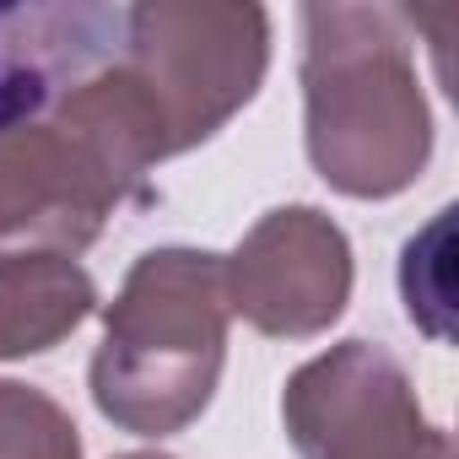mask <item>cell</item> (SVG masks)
<instances>
[{
  "label": "cell",
  "instance_id": "obj_1",
  "mask_svg": "<svg viewBox=\"0 0 459 459\" xmlns=\"http://www.w3.org/2000/svg\"><path fill=\"white\" fill-rule=\"evenodd\" d=\"M303 146L351 200L411 189L432 157V108L405 17L389 6H303Z\"/></svg>",
  "mask_w": 459,
  "mask_h": 459
},
{
  "label": "cell",
  "instance_id": "obj_2",
  "mask_svg": "<svg viewBox=\"0 0 459 459\" xmlns=\"http://www.w3.org/2000/svg\"><path fill=\"white\" fill-rule=\"evenodd\" d=\"M227 281L211 249H152L103 308L92 405L130 437H173L211 405L227 362Z\"/></svg>",
  "mask_w": 459,
  "mask_h": 459
},
{
  "label": "cell",
  "instance_id": "obj_3",
  "mask_svg": "<svg viewBox=\"0 0 459 459\" xmlns=\"http://www.w3.org/2000/svg\"><path fill=\"white\" fill-rule=\"evenodd\" d=\"M114 60L152 98L178 157L211 141L265 87L271 17L249 0H146L119 17Z\"/></svg>",
  "mask_w": 459,
  "mask_h": 459
},
{
  "label": "cell",
  "instance_id": "obj_4",
  "mask_svg": "<svg viewBox=\"0 0 459 459\" xmlns=\"http://www.w3.org/2000/svg\"><path fill=\"white\" fill-rule=\"evenodd\" d=\"M152 189L130 178L98 135L55 103L44 119L0 135V260L65 255L76 260L103 238L125 205H146Z\"/></svg>",
  "mask_w": 459,
  "mask_h": 459
},
{
  "label": "cell",
  "instance_id": "obj_5",
  "mask_svg": "<svg viewBox=\"0 0 459 459\" xmlns=\"http://www.w3.org/2000/svg\"><path fill=\"white\" fill-rule=\"evenodd\" d=\"M281 421L303 459H454L427 421L411 373L378 341H341L281 389Z\"/></svg>",
  "mask_w": 459,
  "mask_h": 459
},
{
  "label": "cell",
  "instance_id": "obj_6",
  "mask_svg": "<svg viewBox=\"0 0 459 459\" xmlns=\"http://www.w3.org/2000/svg\"><path fill=\"white\" fill-rule=\"evenodd\" d=\"M227 308L271 341H314L351 303V238L319 205L265 211L221 260Z\"/></svg>",
  "mask_w": 459,
  "mask_h": 459
},
{
  "label": "cell",
  "instance_id": "obj_7",
  "mask_svg": "<svg viewBox=\"0 0 459 459\" xmlns=\"http://www.w3.org/2000/svg\"><path fill=\"white\" fill-rule=\"evenodd\" d=\"M108 6H0V135L44 119L87 71L114 60Z\"/></svg>",
  "mask_w": 459,
  "mask_h": 459
},
{
  "label": "cell",
  "instance_id": "obj_8",
  "mask_svg": "<svg viewBox=\"0 0 459 459\" xmlns=\"http://www.w3.org/2000/svg\"><path fill=\"white\" fill-rule=\"evenodd\" d=\"M98 308V281L65 255L0 260V362L55 351Z\"/></svg>",
  "mask_w": 459,
  "mask_h": 459
},
{
  "label": "cell",
  "instance_id": "obj_9",
  "mask_svg": "<svg viewBox=\"0 0 459 459\" xmlns=\"http://www.w3.org/2000/svg\"><path fill=\"white\" fill-rule=\"evenodd\" d=\"M0 459H82V432L44 389L0 378Z\"/></svg>",
  "mask_w": 459,
  "mask_h": 459
},
{
  "label": "cell",
  "instance_id": "obj_10",
  "mask_svg": "<svg viewBox=\"0 0 459 459\" xmlns=\"http://www.w3.org/2000/svg\"><path fill=\"white\" fill-rule=\"evenodd\" d=\"M119 459H173V454H119Z\"/></svg>",
  "mask_w": 459,
  "mask_h": 459
}]
</instances>
